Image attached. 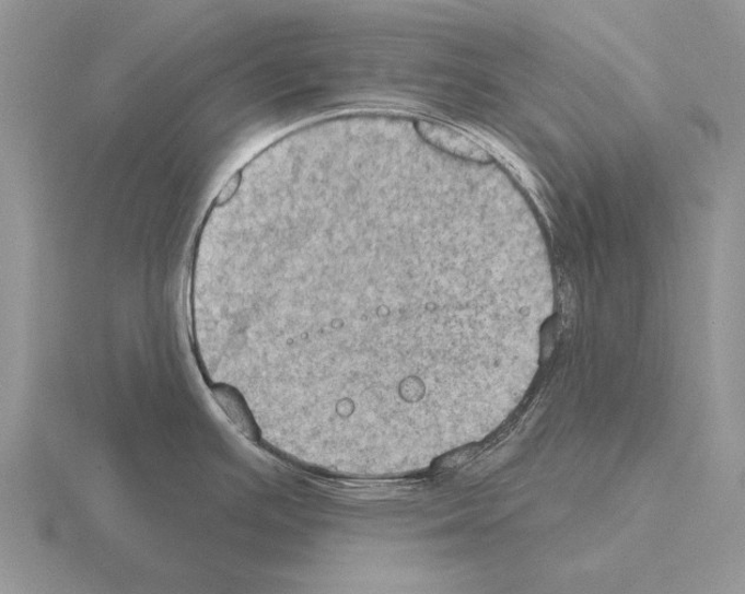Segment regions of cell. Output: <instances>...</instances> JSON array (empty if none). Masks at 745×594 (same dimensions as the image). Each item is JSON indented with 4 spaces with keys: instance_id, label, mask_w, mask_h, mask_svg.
I'll return each mask as SVG.
<instances>
[{
    "instance_id": "obj_1",
    "label": "cell",
    "mask_w": 745,
    "mask_h": 594,
    "mask_svg": "<svg viewBox=\"0 0 745 594\" xmlns=\"http://www.w3.org/2000/svg\"><path fill=\"white\" fill-rule=\"evenodd\" d=\"M488 295L457 268L349 281L288 268L258 288L257 310L289 357L346 389L392 393L478 357Z\"/></svg>"
},
{
    "instance_id": "obj_2",
    "label": "cell",
    "mask_w": 745,
    "mask_h": 594,
    "mask_svg": "<svg viewBox=\"0 0 745 594\" xmlns=\"http://www.w3.org/2000/svg\"><path fill=\"white\" fill-rule=\"evenodd\" d=\"M417 131L424 141L443 149L450 154L485 162L489 160L488 152L463 132L438 121L419 119Z\"/></svg>"
},
{
    "instance_id": "obj_3",
    "label": "cell",
    "mask_w": 745,
    "mask_h": 594,
    "mask_svg": "<svg viewBox=\"0 0 745 594\" xmlns=\"http://www.w3.org/2000/svg\"><path fill=\"white\" fill-rule=\"evenodd\" d=\"M242 182V172L235 173L219 193L214 201V208H221L232 200L236 195Z\"/></svg>"
}]
</instances>
